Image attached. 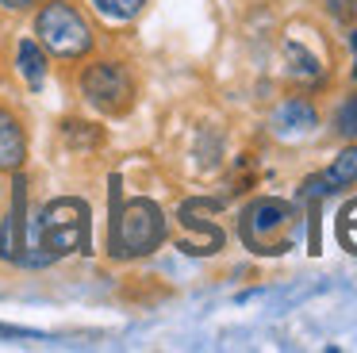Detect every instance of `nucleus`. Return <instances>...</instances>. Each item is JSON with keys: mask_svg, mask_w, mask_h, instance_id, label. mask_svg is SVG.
I'll list each match as a JSON object with an SVG mask.
<instances>
[{"mask_svg": "<svg viewBox=\"0 0 357 353\" xmlns=\"http://www.w3.org/2000/svg\"><path fill=\"white\" fill-rule=\"evenodd\" d=\"M93 211L89 200L81 196H58L27 223V242H24V261L27 269H43L58 257L89 250V230H93Z\"/></svg>", "mask_w": 357, "mask_h": 353, "instance_id": "nucleus-1", "label": "nucleus"}, {"mask_svg": "<svg viewBox=\"0 0 357 353\" xmlns=\"http://www.w3.org/2000/svg\"><path fill=\"white\" fill-rule=\"evenodd\" d=\"M35 38L58 61H81L96 46L93 23L73 0H43L35 12Z\"/></svg>", "mask_w": 357, "mask_h": 353, "instance_id": "nucleus-2", "label": "nucleus"}, {"mask_svg": "<svg viewBox=\"0 0 357 353\" xmlns=\"http://www.w3.org/2000/svg\"><path fill=\"white\" fill-rule=\"evenodd\" d=\"M165 242V215L154 200L135 196L119 211L116 204V223H112V257H146Z\"/></svg>", "mask_w": 357, "mask_h": 353, "instance_id": "nucleus-3", "label": "nucleus"}, {"mask_svg": "<svg viewBox=\"0 0 357 353\" xmlns=\"http://www.w3.org/2000/svg\"><path fill=\"white\" fill-rule=\"evenodd\" d=\"M292 223H296L292 204L261 196V200H254V204H246V211H242V219H238V234L254 253H284Z\"/></svg>", "mask_w": 357, "mask_h": 353, "instance_id": "nucleus-4", "label": "nucleus"}, {"mask_svg": "<svg viewBox=\"0 0 357 353\" xmlns=\"http://www.w3.org/2000/svg\"><path fill=\"white\" fill-rule=\"evenodd\" d=\"M77 89L104 115H127L135 104V77L119 61H93V66H85L77 77Z\"/></svg>", "mask_w": 357, "mask_h": 353, "instance_id": "nucleus-5", "label": "nucleus"}, {"mask_svg": "<svg viewBox=\"0 0 357 353\" xmlns=\"http://www.w3.org/2000/svg\"><path fill=\"white\" fill-rule=\"evenodd\" d=\"M27 161V135L16 112L0 104V173H20Z\"/></svg>", "mask_w": 357, "mask_h": 353, "instance_id": "nucleus-6", "label": "nucleus"}, {"mask_svg": "<svg viewBox=\"0 0 357 353\" xmlns=\"http://www.w3.org/2000/svg\"><path fill=\"white\" fill-rule=\"evenodd\" d=\"M315 127H319V115L307 100H284V104L273 112V130H277L280 138H300Z\"/></svg>", "mask_w": 357, "mask_h": 353, "instance_id": "nucleus-7", "label": "nucleus"}, {"mask_svg": "<svg viewBox=\"0 0 357 353\" xmlns=\"http://www.w3.org/2000/svg\"><path fill=\"white\" fill-rule=\"evenodd\" d=\"M47 58L50 54L43 50L39 38H20V46H16V73L27 81V89H43V81H47Z\"/></svg>", "mask_w": 357, "mask_h": 353, "instance_id": "nucleus-8", "label": "nucleus"}, {"mask_svg": "<svg viewBox=\"0 0 357 353\" xmlns=\"http://www.w3.org/2000/svg\"><path fill=\"white\" fill-rule=\"evenodd\" d=\"M323 184H326V192H338V188L357 184V146H346V150L334 158V165L323 173Z\"/></svg>", "mask_w": 357, "mask_h": 353, "instance_id": "nucleus-9", "label": "nucleus"}, {"mask_svg": "<svg viewBox=\"0 0 357 353\" xmlns=\"http://www.w3.org/2000/svg\"><path fill=\"white\" fill-rule=\"evenodd\" d=\"M284 61H288V73H292L296 81H319V77H323V61L300 43L284 46Z\"/></svg>", "mask_w": 357, "mask_h": 353, "instance_id": "nucleus-10", "label": "nucleus"}, {"mask_svg": "<svg viewBox=\"0 0 357 353\" xmlns=\"http://www.w3.org/2000/svg\"><path fill=\"white\" fill-rule=\"evenodd\" d=\"M93 4V12L100 15V20H108V23H131L135 15L146 8V0H89Z\"/></svg>", "mask_w": 357, "mask_h": 353, "instance_id": "nucleus-11", "label": "nucleus"}, {"mask_svg": "<svg viewBox=\"0 0 357 353\" xmlns=\"http://www.w3.org/2000/svg\"><path fill=\"white\" fill-rule=\"evenodd\" d=\"M62 135H66V142L77 146V150L100 142V130H96L93 123H81V119H66V123H62Z\"/></svg>", "mask_w": 357, "mask_h": 353, "instance_id": "nucleus-12", "label": "nucleus"}, {"mask_svg": "<svg viewBox=\"0 0 357 353\" xmlns=\"http://www.w3.org/2000/svg\"><path fill=\"white\" fill-rule=\"evenodd\" d=\"M334 130H338L342 138H357V92L338 104V112H334Z\"/></svg>", "mask_w": 357, "mask_h": 353, "instance_id": "nucleus-13", "label": "nucleus"}, {"mask_svg": "<svg viewBox=\"0 0 357 353\" xmlns=\"http://www.w3.org/2000/svg\"><path fill=\"white\" fill-rule=\"evenodd\" d=\"M0 338H20V342H27V338H43V330H31V326H8V322H0Z\"/></svg>", "mask_w": 357, "mask_h": 353, "instance_id": "nucleus-14", "label": "nucleus"}, {"mask_svg": "<svg viewBox=\"0 0 357 353\" xmlns=\"http://www.w3.org/2000/svg\"><path fill=\"white\" fill-rule=\"evenodd\" d=\"M43 0H0V12H12V15H20V12H31V8H39Z\"/></svg>", "mask_w": 357, "mask_h": 353, "instance_id": "nucleus-15", "label": "nucleus"}, {"mask_svg": "<svg viewBox=\"0 0 357 353\" xmlns=\"http://www.w3.org/2000/svg\"><path fill=\"white\" fill-rule=\"evenodd\" d=\"M349 46H354V54H357V31L349 35ZM354 73H357V69H354Z\"/></svg>", "mask_w": 357, "mask_h": 353, "instance_id": "nucleus-16", "label": "nucleus"}]
</instances>
